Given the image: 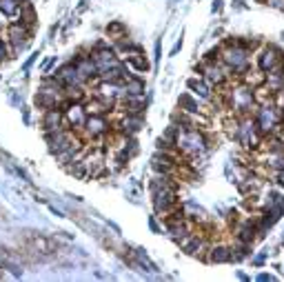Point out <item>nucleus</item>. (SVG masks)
<instances>
[{
  "instance_id": "7",
  "label": "nucleus",
  "mask_w": 284,
  "mask_h": 282,
  "mask_svg": "<svg viewBox=\"0 0 284 282\" xmlns=\"http://www.w3.org/2000/svg\"><path fill=\"white\" fill-rule=\"evenodd\" d=\"M206 262H211V264L233 262V258H231V244L222 238L213 240L211 247H209V253H206Z\"/></svg>"
},
{
  "instance_id": "15",
  "label": "nucleus",
  "mask_w": 284,
  "mask_h": 282,
  "mask_svg": "<svg viewBox=\"0 0 284 282\" xmlns=\"http://www.w3.org/2000/svg\"><path fill=\"white\" fill-rule=\"evenodd\" d=\"M107 36H109L111 40H116V38H122V36H127V25L125 23H109L107 25Z\"/></svg>"
},
{
  "instance_id": "12",
  "label": "nucleus",
  "mask_w": 284,
  "mask_h": 282,
  "mask_svg": "<svg viewBox=\"0 0 284 282\" xmlns=\"http://www.w3.org/2000/svg\"><path fill=\"white\" fill-rule=\"evenodd\" d=\"M122 85H125V94H129V96H144V91H147L144 80L136 74H129L127 78L122 80Z\"/></svg>"
},
{
  "instance_id": "18",
  "label": "nucleus",
  "mask_w": 284,
  "mask_h": 282,
  "mask_svg": "<svg viewBox=\"0 0 284 282\" xmlns=\"http://www.w3.org/2000/svg\"><path fill=\"white\" fill-rule=\"evenodd\" d=\"M264 260H266V255H264V253H260L257 258H253V264L260 266V264H264Z\"/></svg>"
},
{
  "instance_id": "20",
  "label": "nucleus",
  "mask_w": 284,
  "mask_h": 282,
  "mask_svg": "<svg viewBox=\"0 0 284 282\" xmlns=\"http://www.w3.org/2000/svg\"><path fill=\"white\" fill-rule=\"evenodd\" d=\"M220 9H222V0H213V12H215V14H218V12H220Z\"/></svg>"
},
{
  "instance_id": "17",
  "label": "nucleus",
  "mask_w": 284,
  "mask_h": 282,
  "mask_svg": "<svg viewBox=\"0 0 284 282\" xmlns=\"http://www.w3.org/2000/svg\"><path fill=\"white\" fill-rule=\"evenodd\" d=\"M275 278H273V275H268V273H260L257 275V282H273Z\"/></svg>"
},
{
  "instance_id": "19",
  "label": "nucleus",
  "mask_w": 284,
  "mask_h": 282,
  "mask_svg": "<svg viewBox=\"0 0 284 282\" xmlns=\"http://www.w3.org/2000/svg\"><path fill=\"white\" fill-rule=\"evenodd\" d=\"M233 7L237 12H242V9H246V5H244V0H233Z\"/></svg>"
},
{
  "instance_id": "4",
  "label": "nucleus",
  "mask_w": 284,
  "mask_h": 282,
  "mask_svg": "<svg viewBox=\"0 0 284 282\" xmlns=\"http://www.w3.org/2000/svg\"><path fill=\"white\" fill-rule=\"evenodd\" d=\"M85 142L102 140L105 136L111 133V118L109 116H87L85 127L78 131Z\"/></svg>"
},
{
  "instance_id": "9",
  "label": "nucleus",
  "mask_w": 284,
  "mask_h": 282,
  "mask_svg": "<svg viewBox=\"0 0 284 282\" xmlns=\"http://www.w3.org/2000/svg\"><path fill=\"white\" fill-rule=\"evenodd\" d=\"M40 127L45 131H56L63 127V109L60 107H51V109L40 111Z\"/></svg>"
},
{
  "instance_id": "5",
  "label": "nucleus",
  "mask_w": 284,
  "mask_h": 282,
  "mask_svg": "<svg viewBox=\"0 0 284 282\" xmlns=\"http://www.w3.org/2000/svg\"><path fill=\"white\" fill-rule=\"evenodd\" d=\"M32 36H34L32 29H27L23 23H16V20H14V23L7 27V36H5L12 56H16V54H20V51L27 49L29 43H32Z\"/></svg>"
},
{
  "instance_id": "1",
  "label": "nucleus",
  "mask_w": 284,
  "mask_h": 282,
  "mask_svg": "<svg viewBox=\"0 0 284 282\" xmlns=\"http://www.w3.org/2000/svg\"><path fill=\"white\" fill-rule=\"evenodd\" d=\"M262 138L264 136H262L260 129H257L253 116H242L240 125H237V131L233 136V140L237 142V145H240L244 151L255 153V151H260V147H262Z\"/></svg>"
},
{
  "instance_id": "13",
  "label": "nucleus",
  "mask_w": 284,
  "mask_h": 282,
  "mask_svg": "<svg viewBox=\"0 0 284 282\" xmlns=\"http://www.w3.org/2000/svg\"><path fill=\"white\" fill-rule=\"evenodd\" d=\"M127 63L129 69H133V71H149V60H147V54H131V56H125L122 58Z\"/></svg>"
},
{
  "instance_id": "10",
  "label": "nucleus",
  "mask_w": 284,
  "mask_h": 282,
  "mask_svg": "<svg viewBox=\"0 0 284 282\" xmlns=\"http://www.w3.org/2000/svg\"><path fill=\"white\" fill-rule=\"evenodd\" d=\"M262 85H264L271 94H280V91H284V63L280 67H275L273 71L264 74V83Z\"/></svg>"
},
{
  "instance_id": "3",
  "label": "nucleus",
  "mask_w": 284,
  "mask_h": 282,
  "mask_svg": "<svg viewBox=\"0 0 284 282\" xmlns=\"http://www.w3.org/2000/svg\"><path fill=\"white\" fill-rule=\"evenodd\" d=\"M280 118H282V111L277 105H257L255 111H253V120H255L262 136H271L275 131Z\"/></svg>"
},
{
  "instance_id": "21",
  "label": "nucleus",
  "mask_w": 284,
  "mask_h": 282,
  "mask_svg": "<svg viewBox=\"0 0 284 282\" xmlns=\"http://www.w3.org/2000/svg\"><path fill=\"white\" fill-rule=\"evenodd\" d=\"M282 40H284V34H282Z\"/></svg>"
},
{
  "instance_id": "8",
  "label": "nucleus",
  "mask_w": 284,
  "mask_h": 282,
  "mask_svg": "<svg viewBox=\"0 0 284 282\" xmlns=\"http://www.w3.org/2000/svg\"><path fill=\"white\" fill-rule=\"evenodd\" d=\"M187 89L191 91V94L195 96L198 100H202L204 105H211L215 98V89L211 85H206L200 76H193V78H189L187 80Z\"/></svg>"
},
{
  "instance_id": "11",
  "label": "nucleus",
  "mask_w": 284,
  "mask_h": 282,
  "mask_svg": "<svg viewBox=\"0 0 284 282\" xmlns=\"http://www.w3.org/2000/svg\"><path fill=\"white\" fill-rule=\"evenodd\" d=\"M36 20H38V16H36L34 5L25 0L23 7H20V12H18V16H16V23H23L27 29H32V32H36Z\"/></svg>"
},
{
  "instance_id": "16",
  "label": "nucleus",
  "mask_w": 284,
  "mask_h": 282,
  "mask_svg": "<svg viewBox=\"0 0 284 282\" xmlns=\"http://www.w3.org/2000/svg\"><path fill=\"white\" fill-rule=\"evenodd\" d=\"M271 178L277 182V187H282V189H284V171H273V173H271Z\"/></svg>"
},
{
  "instance_id": "6",
  "label": "nucleus",
  "mask_w": 284,
  "mask_h": 282,
  "mask_svg": "<svg viewBox=\"0 0 284 282\" xmlns=\"http://www.w3.org/2000/svg\"><path fill=\"white\" fill-rule=\"evenodd\" d=\"M63 109V125L67 129H74V131H80L85 127V120H87V111H85V105L78 100H63L60 105Z\"/></svg>"
},
{
  "instance_id": "2",
  "label": "nucleus",
  "mask_w": 284,
  "mask_h": 282,
  "mask_svg": "<svg viewBox=\"0 0 284 282\" xmlns=\"http://www.w3.org/2000/svg\"><path fill=\"white\" fill-rule=\"evenodd\" d=\"M282 63H284V51L277 47L275 43L262 45V47L253 54V67H255L257 71H262V74H268V71H273Z\"/></svg>"
},
{
  "instance_id": "14",
  "label": "nucleus",
  "mask_w": 284,
  "mask_h": 282,
  "mask_svg": "<svg viewBox=\"0 0 284 282\" xmlns=\"http://www.w3.org/2000/svg\"><path fill=\"white\" fill-rule=\"evenodd\" d=\"M25 0H0V14L7 18H16Z\"/></svg>"
}]
</instances>
